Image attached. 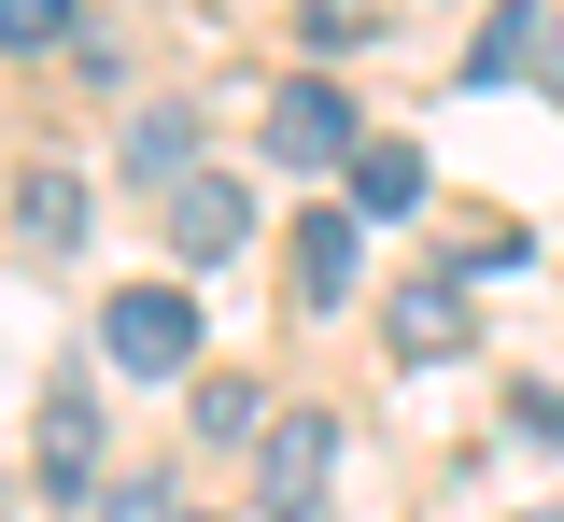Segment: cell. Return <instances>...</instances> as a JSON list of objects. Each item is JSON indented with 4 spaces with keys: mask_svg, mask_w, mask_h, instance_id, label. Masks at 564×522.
I'll return each instance as SVG.
<instances>
[{
    "mask_svg": "<svg viewBox=\"0 0 564 522\" xmlns=\"http://www.w3.org/2000/svg\"><path fill=\"white\" fill-rule=\"evenodd\" d=\"M536 43H551V14H536V0H494L480 43H466V85H522V72H536Z\"/></svg>",
    "mask_w": 564,
    "mask_h": 522,
    "instance_id": "9",
    "label": "cell"
},
{
    "mask_svg": "<svg viewBox=\"0 0 564 522\" xmlns=\"http://www.w3.org/2000/svg\"><path fill=\"white\" fill-rule=\"evenodd\" d=\"M184 170H198V113H170V99L128 113V184H141V198H170Z\"/></svg>",
    "mask_w": 564,
    "mask_h": 522,
    "instance_id": "10",
    "label": "cell"
},
{
    "mask_svg": "<svg viewBox=\"0 0 564 522\" xmlns=\"http://www.w3.org/2000/svg\"><path fill=\"white\" fill-rule=\"evenodd\" d=\"M70 29H85L70 0H0V43H14V57H57Z\"/></svg>",
    "mask_w": 564,
    "mask_h": 522,
    "instance_id": "12",
    "label": "cell"
},
{
    "mask_svg": "<svg viewBox=\"0 0 564 522\" xmlns=\"http://www.w3.org/2000/svg\"><path fill=\"white\" fill-rule=\"evenodd\" d=\"M508 424H522V438H564V395H551V381H522V395H508Z\"/></svg>",
    "mask_w": 564,
    "mask_h": 522,
    "instance_id": "15",
    "label": "cell"
},
{
    "mask_svg": "<svg viewBox=\"0 0 564 522\" xmlns=\"http://www.w3.org/2000/svg\"><path fill=\"white\" fill-rule=\"evenodd\" d=\"M14 240H29V254H70V240H85V184H70L57 155L14 184Z\"/></svg>",
    "mask_w": 564,
    "mask_h": 522,
    "instance_id": "11",
    "label": "cell"
},
{
    "mask_svg": "<svg viewBox=\"0 0 564 522\" xmlns=\"http://www.w3.org/2000/svg\"><path fill=\"white\" fill-rule=\"evenodd\" d=\"M198 438H254V381H198Z\"/></svg>",
    "mask_w": 564,
    "mask_h": 522,
    "instance_id": "14",
    "label": "cell"
},
{
    "mask_svg": "<svg viewBox=\"0 0 564 522\" xmlns=\"http://www.w3.org/2000/svg\"><path fill=\"white\" fill-rule=\"evenodd\" d=\"M99 354H113L128 381H170L184 354H198V297H184V283H128V297L99 311Z\"/></svg>",
    "mask_w": 564,
    "mask_h": 522,
    "instance_id": "1",
    "label": "cell"
},
{
    "mask_svg": "<svg viewBox=\"0 0 564 522\" xmlns=\"http://www.w3.org/2000/svg\"><path fill=\"white\" fill-rule=\"evenodd\" d=\"M352 213L410 226V213H423V142H395V128H367V155H352Z\"/></svg>",
    "mask_w": 564,
    "mask_h": 522,
    "instance_id": "6",
    "label": "cell"
},
{
    "mask_svg": "<svg viewBox=\"0 0 564 522\" xmlns=\"http://www.w3.org/2000/svg\"><path fill=\"white\" fill-rule=\"evenodd\" d=\"M325 452H339L325 410H282L269 438H254V522H311L325 509Z\"/></svg>",
    "mask_w": 564,
    "mask_h": 522,
    "instance_id": "2",
    "label": "cell"
},
{
    "mask_svg": "<svg viewBox=\"0 0 564 522\" xmlns=\"http://www.w3.org/2000/svg\"><path fill=\"white\" fill-rule=\"evenodd\" d=\"M367 213H296V297L325 311V297H352V269H367V240H352Z\"/></svg>",
    "mask_w": 564,
    "mask_h": 522,
    "instance_id": "8",
    "label": "cell"
},
{
    "mask_svg": "<svg viewBox=\"0 0 564 522\" xmlns=\"http://www.w3.org/2000/svg\"><path fill=\"white\" fill-rule=\"evenodd\" d=\"M395 354L410 368H452L466 354V283H395Z\"/></svg>",
    "mask_w": 564,
    "mask_h": 522,
    "instance_id": "7",
    "label": "cell"
},
{
    "mask_svg": "<svg viewBox=\"0 0 564 522\" xmlns=\"http://www.w3.org/2000/svg\"><path fill=\"white\" fill-rule=\"evenodd\" d=\"M240 240H254V198H240L226 170H184V184H170V254H184V269H226Z\"/></svg>",
    "mask_w": 564,
    "mask_h": 522,
    "instance_id": "4",
    "label": "cell"
},
{
    "mask_svg": "<svg viewBox=\"0 0 564 522\" xmlns=\"http://www.w3.org/2000/svg\"><path fill=\"white\" fill-rule=\"evenodd\" d=\"M99 522H184V494L141 466V480H99Z\"/></svg>",
    "mask_w": 564,
    "mask_h": 522,
    "instance_id": "13",
    "label": "cell"
},
{
    "mask_svg": "<svg viewBox=\"0 0 564 522\" xmlns=\"http://www.w3.org/2000/svg\"><path fill=\"white\" fill-rule=\"evenodd\" d=\"M269 142H282V170H352V155H367V113H352V85L296 72L269 99Z\"/></svg>",
    "mask_w": 564,
    "mask_h": 522,
    "instance_id": "3",
    "label": "cell"
},
{
    "mask_svg": "<svg viewBox=\"0 0 564 522\" xmlns=\"http://www.w3.org/2000/svg\"><path fill=\"white\" fill-rule=\"evenodd\" d=\"M29 466H43V494H99V395H85V381H57V395H43V438H29Z\"/></svg>",
    "mask_w": 564,
    "mask_h": 522,
    "instance_id": "5",
    "label": "cell"
},
{
    "mask_svg": "<svg viewBox=\"0 0 564 522\" xmlns=\"http://www.w3.org/2000/svg\"><path fill=\"white\" fill-rule=\"evenodd\" d=\"M536 72H551V99H564V14H551V43H536Z\"/></svg>",
    "mask_w": 564,
    "mask_h": 522,
    "instance_id": "16",
    "label": "cell"
}]
</instances>
